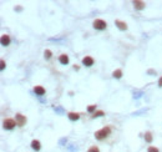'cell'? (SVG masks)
Masks as SVG:
<instances>
[{"label":"cell","instance_id":"obj_1","mask_svg":"<svg viewBox=\"0 0 162 152\" xmlns=\"http://www.w3.org/2000/svg\"><path fill=\"white\" fill-rule=\"evenodd\" d=\"M94 135H95V138H96V140L103 141V140H106V138L111 135V127H109V126H106V127H102L101 130L96 131Z\"/></svg>","mask_w":162,"mask_h":152},{"label":"cell","instance_id":"obj_2","mask_svg":"<svg viewBox=\"0 0 162 152\" xmlns=\"http://www.w3.org/2000/svg\"><path fill=\"white\" fill-rule=\"evenodd\" d=\"M92 26H94V29H96V30H105L107 28V23L102 19H96V20H94Z\"/></svg>","mask_w":162,"mask_h":152},{"label":"cell","instance_id":"obj_3","mask_svg":"<svg viewBox=\"0 0 162 152\" xmlns=\"http://www.w3.org/2000/svg\"><path fill=\"white\" fill-rule=\"evenodd\" d=\"M15 126H18V125H16V121L14 119H5L3 121V127L5 130H9V131L14 130Z\"/></svg>","mask_w":162,"mask_h":152},{"label":"cell","instance_id":"obj_4","mask_svg":"<svg viewBox=\"0 0 162 152\" xmlns=\"http://www.w3.org/2000/svg\"><path fill=\"white\" fill-rule=\"evenodd\" d=\"M15 121H16V125L19 126V127H23V126L26 124V117L21 113H16L15 115Z\"/></svg>","mask_w":162,"mask_h":152},{"label":"cell","instance_id":"obj_5","mask_svg":"<svg viewBox=\"0 0 162 152\" xmlns=\"http://www.w3.org/2000/svg\"><path fill=\"white\" fill-rule=\"evenodd\" d=\"M94 62H95V60L91 56H85L84 59H82V65H84V66L90 67V66L94 65Z\"/></svg>","mask_w":162,"mask_h":152},{"label":"cell","instance_id":"obj_6","mask_svg":"<svg viewBox=\"0 0 162 152\" xmlns=\"http://www.w3.org/2000/svg\"><path fill=\"white\" fill-rule=\"evenodd\" d=\"M10 36L9 35H6V34H4V35H1V39H0V43H1L3 46H9L10 45Z\"/></svg>","mask_w":162,"mask_h":152},{"label":"cell","instance_id":"obj_7","mask_svg":"<svg viewBox=\"0 0 162 152\" xmlns=\"http://www.w3.org/2000/svg\"><path fill=\"white\" fill-rule=\"evenodd\" d=\"M132 4H134V8L136 10H142V9H145V6H146V3L140 1V0H135Z\"/></svg>","mask_w":162,"mask_h":152},{"label":"cell","instance_id":"obj_8","mask_svg":"<svg viewBox=\"0 0 162 152\" xmlns=\"http://www.w3.org/2000/svg\"><path fill=\"white\" fill-rule=\"evenodd\" d=\"M115 25L120 29V30H122V31L127 30V24L125 21H121V20H115Z\"/></svg>","mask_w":162,"mask_h":152},{"label":"cell","instance_id":"obj_9","mask_svg":"<svg viewBox=\"0 0 162 152\" xmlns=\"http://www.w3.org/2000/svg\"><path fill=\"white\" fill-rule=\"evenodd\" d=\"M34 92H35L37 96H44L46 91H45V88H44L43 86H39V85H37V86L34 87Z\"/></svg>","mask_w":162,"mask_h":152},{"label":"cell","instance_id":"obj_10","mask_svg":"<svg viewBox=\"0 0 162 152\" xmlns=\"http://www.w3.org/2000/svg\"><path fill=\"white\" fill-rule=\"evenodd\" d=\"M31 149L34 150V151H40L41 149V143L39 140H32L31 141Z\"/></svg>","mask_w":162,"mask_h":152},{"label":"cell","instance_id":"obj_11","mask_svg":"<svg viewBox=\"0 0 162 152\" xmlns=\"http://www.w3.org/2000/svg\"><path fill=\"white\" fill-rule=\"evenodd\" d=\"M59 61H60V64H62V65H68L69 64V56L66 54H61L59 56Z\"/></svg>","mask_w":162,"mask_h":152},{"label":"cell","instance_id":"obj_12","mask_svg":"<svg viewBox=\"0 0 162 152\" xmlns=\"http://www.w3.org/2000/svg\"><path fill=\"white\" fill-rule=\"evenodd\" d=\"M68 117H69L70 121H77L79 119H80V113H77V112H69Z\"/></svg>","mask_w":162,"mask_h":152},{"label":"cell","instance_id":"obj_13","mask_svg":"<svg viewBox=\"0 0 162 152\" xmlns=\"http://www.w3.org/2000/svg\"><path fill=\"white\" fill-rule=\"evenodd\" d=\"M112 77H115V79H121L122 77V70H115L114 73H112Z\"/></svg>","mask_w":162,"mask_h":152},{"label":"cell","instance_id":"obj_14","mask_svg":"<svg viewBox=\"0 0 162 152\" xmlns=\"http://www.w3.org/2000/svg\"><path fill=\"white\" fill-rule=\"evenodd\" d=\"M103 115H105V112L101 111V110H99V111H95L92 115H91V117H92V119H96V117H102Z\"/></svg>","mask_w":162,"mask_h":152},{"label":"cell","instance_id":"obj_15","mask_svg":"<svg viewBox=\"0 0 162 152\" xmlns=\"http://www.w3.org/2000/svg\"><path fill=\"white\" fill-rule=\"evenodd\" d=\"M145 140H146V142L151 143V142H152V140H153L152 133H151V132H146V133H145Z\"/></svg>","mask_w":162,"mask_h":152},{"label":"cell","instance_id":"obj_16","mask_svg":"<svg viewBox=\"0 0 162 152\" xmlns=\"http://www.w3.org/2000/svg\"><path fill=\"white\" fill-rule=\"evenodd\" d=\"M52 56V53H51V50H45L44 51V57L46 59V60H50Z\"/></svg>","mask_w":162,"mask_h":152},{"label":"cell","instance_id":"obj_17","mask_svg":"<svg viewBox=\"0 0 162 152\" xmlns=\"http://www.w3.org/2000/svg\"><path fill=\"white\" fill-rule=\"evenodd\" d=\"M87 111H89L90 113H94L95 111H96V105H91V106L87 107Z\"/></svg>","mask_w":162,"mask_h":152},{"label":"cell","instance_id":"obj_18","mask_svg":"<svg viewBox=\"0 0 162 152\" xmlns=\"http://www.w3.org/2000/svg\"><path fill=\"white\" fill-rule=\"evenodd\" d=\"M87 152H100V150H99L97 146H91L90 149L87 150Z\"/></svg>","mask_w":162,"mask_h":152},{"label":"cell","instance_id":"obj_19","mask_svg":"<svg viewBox=\"0 0 162 152\" xmlns=\"http://www.w3.org/2000/svg\"><path fill=\"white\" fill-rule=\"evenodd\" d=\"M147 152H160V151H159V149H157V147H155V146H150L148 149H147Z\"/></svg>","mask_w":162,"mask_h":152},{"label":"cell","instance_id":"obj_20","mask_svg":"<svg viewBox=\"0 0 162 152\" xmlns=\"http://www.w3.org/2000/svg\"><path fill=\"white\" fill-rule=\"evenodd\" d=\"M4 69H5V61H4V60H1V61H0V70H4Z\"/></svg>","mask_w":162,"mask_h":152},{"label":"cell","instance_id":"obj_21","mask_svg":"<svg viewBox=\"0 0 162 152\" xmlns=\"http://www.w3.org/2000/svg\"><path fill=\"white\" fill-rule=\"evenodd\" d=\"M159 86H160V87H162V76L159 79Z\"/></svg>","mask_w":162,"mask_h":152},{"label":"cell","instance_id":"obj_22","mask_svg":"<svg viewBox=\"0 0 162 152\" xmlns=\"http://www.w3.org/2000/svg\"><path fill=\"white\" fill-rule=\"evenodd\" d=\"M79 69H80V67H79V66H76V65H74V70H79Z\"/></svg>","mask_w":162,"mask_h":152}]
</instances>
